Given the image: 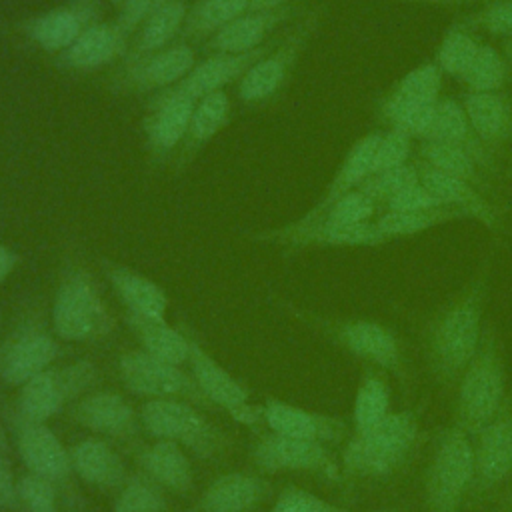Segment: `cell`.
I'll return each instance as SVG.
<instances>
[{"label": "cell", "mask_w": 512, "mask_h": 512, "mask_svg": "<svg viewBox=\"0 0 512 512\" xmlns=\"http://www.w3.org/2000/svg\"><path fill=\"white\" fill-rule=\"evenodd\" d=\"M488 300V264L476 278L428 322L422 348L428 374L444 388L458 384L464 368L478 350Z\"/></svg>", "instance_id": "6da1fadb"}, {"label": "cell", "mask_w": 512, "mask_h": 512, "mask_svg": "<svg viewBox=\"0 0 512 512\" xmlns=\"http://www.w3.org/2000/svg\"><path fill=\"white\" fill-rule=\"evenodd\" d=\"M420 436V412L386 414L370 428L354 430L340 452V472L346 480H384L410 458Z\"/></svg>", "instance_id": "7a4b0ae2"}, {"label": "cell", "mask_w": 512, "mask_h": 512, "mask_svg": "<svg viewBox=\"0 0 512 512\" xmlns=\"http://www.w3.org/2000/svg\"><path fill=\"white\" fill-rule=\"evenodd\" d=\"M506 400L504 346L496 328L486 322L478 350L456 384L454 426L476 434L500 412Z\"/></svg>", "instance_id": "3957f363"}, {"label": "cell", "mask_w": 512, "mask_h": 512, "mask_svg": "<svg viewBox=\"0 0 512 512\" xmlns=\"http://www.w3.org/2000/svg\"><path fill=\"white\" fill-rule=\"evenodd\" d=\"M52 332L64 342H94L106 338L114 326L96 278L80 262L64 264L52 300Z\"/></svg>", "instance_id": "277c9868"}, {"label": "cell", "mask_w": 512, "mask_h": 512, "mask_svg": "<svg viewBox=\"0 0 512 512\" xmlns=\"http://www.w3.org/2000/svg\"><path fill=\"white\" fill-rule=\"evenodd\" d=\"M304 322L322 332L330 342L386 374L396 376L402 384L408 380V362L400 336L386 324L372 318H330L310 312H294Z\"/></svg>", "instance_id": "5b68a950"}, {"label": "cell", "mask_w": 512, "mask_h": 512, "mask_svg": "<svg viewBox=\"0 0 512 512\" xmlns=\"http://www.w3.org/2000/svg\"><path fill=\"white\" fill-rule=\"evenodd\" d=\"M472 482L474 452L470 434L450 426L438 434L422 476L426 512H460Z\"/></svg>", "instance_id": "8992f818"}, {"label": "cell", "mask_w": 512, "mask_h": 512, "mask_svg": "<svg viewBox=\"0 0 512 512\" xmlns=\"http://www.w3.org/2000/svg\"><path fill=\"white\" fill-rule=\"evenodd\" d=\"M142 428L156 440H170L196 458L214 460L228 452L230 438L202 408L184 400H146L140 408Z\"/></svg>", "instance_id": "52a82bcc"}, {"label": "cell", "mask_w": 512, "mask_h": 512, "mask_svg": "<svg viewBox=\"0 0 512 512\" xmlns=\"http://www.w3.org/2000/svg\"><path fill=\"white\" fill-rule=\"evenodd\" d=\"M96 382L98 370L92 360L80 358L70 364L50 366L20 386L14 414L34 422H48L64 406L90 392Z\"/></svg>", "instance_id": "ba28073f"}, {"label": "cell", "mask_w": 512, "mask_h": 512, "mask_svg": "<svg viewBox=\"0 0 512 512\" xmlns=\"http://www.w3.org/2000/svg\"><path fill=\"white\" fill-rule=\"evenodd\" d=\"M118 376L128 392L146 400H184L202 410L216 412L190 372L144 350H124L118 358Z\"/></svg>", "instance_id": "9c48e42d"}, {"label": "cell", "mask_w": 512, "mask_h": 512, "mask_svg": "<svg viewBox=\"0 0 512 512\" xmlns=\"http://www.w3.org/2000/svg\"><path fill=\"white\" fill-rule=\"evenodd\" d=\"M58 336L46 328L42 316L26 312L0 342V380L22 386L60 356Z\"/></svg>", "instance_id": "30bf717a"}, {"label": "cell", "mask_w": 512, "mask_h": 512, "mask_svg": "<svg viewBox=\"0 0 512 512\" xmlns=\"http://www.w3.org/2000/svg\"><path fill=\"white\" fill-rule=\"evenodd\" d=\"M250 460L262 474L304 472L316 474L330 482L342 478L340 460H336L330 446L314 440L282 436L276 432H262L250 448Z\"/></svg>", "instance_id": "8fae6325"}, {"label": "cell", "mask_w": 512, "mask_h": 512, "mask_svg": "<svg viewBox=\"0 0 512 512\" xmlns=\"http://www.w3.org/2000/svg\"><path fill=\"white\" fill-rule=\"evenodd\" d=\"M188 366L200 392L216 410L226 412L234 422L242 426H264L262 406L250 402L248 388L236 380L216 358H212L194 338L190 342Z\"/></svg>", "instance_id": "7c38bea8"}, {"label": "cell", "mask_w": 512, "mask_h": 512, "mask_svg": "<svg viewBox=\"0 0 512 512\" xmlns=\"http://www.w3.org/2000/svg\"><path fill=\"white\" fill-rule=\"evenodd\" d=\"M318 22V12L308 14L286 34L274 50H268L242 78L238 84V96L246 104H258L274 98L286 80L290 78L310 34Z\"/></svg>", "instance_id": "4fadbf2b"}, {"label": "cell", "mask_w": 512, "mask_h": 512, "mask_svg": "<svg viewBox=\"0 0 512 512\" xmlns=\"http://www.w3.org/2000/svg\"><path fill=\"white\" fill-rule=\"evenodd\" d=\"M252 238L260 242H274L290 248H374L382 246L388 240L378 232L374 222L362 224H338L326 218L312 222H290L282 228L258 232Z\"/></svg>", "instance_id": "5bb4252c"}, {"label": "cell", "mask_w": 512, "mask_h": 512, "mask_svg": "<svg viewBox=\"0 0 512 512\" xmlns=\"http://www.w3.org/2000/svg\"><path fill=\"white\" fill-rule=\"evenodd\" d=\"M474 494H486L512 476V398L474 434Z\"/></svg>", "instance_id": "9a60e30c"}, {"label": "cell", "mask_w": 512, "mask_h": 512, "mask_svg": "<svg viewBox=\"0 0 512 512\" xmlns=\"http://www.w3.org/2000/svg\"><path fill=\"white\" fill-rule=\"evenodd\" d=\"M12 430L16 452L26 472L52 480L56 486L70 484L74 478L70 448L60 442V438L50 430L46 422L26 420L14 414Z\"/></svg>", "instance_id": "2e32d148"}, {"label": "cell", "mask_w": 512, "mask_h": 512, "mask_svg": "<svg viewBox=\"0 0 512 512\" xmlns=\"http://www.w3.org/2000/svg\"><path fill=\"white\" fill-rule=\"evenodd\" d=\"M70 418L96 436L122 442L134 440L142 426L134 406L112 390L86 392L70 404Z\"/></svg>", "instance_id": "e0dca14e"}, {"label": "cell", "mask_w": 512, "mask_h": 512, "mask_svg": "<svg viewBox=\"0 0 512 512\" xmlns=\"http://www.w3.org/2000/svg\"><path fill=\"white\" fill-rule=\"evenodd\" d=\"M262 420L266 430L270 432L302 440H314L326 446H336L348 438V424L342 418L326 412L308 410L280 398H266V402L262 404Z\"/></svg>", "instance_id": "ac0fdd59"}, {"label": "cell", "mask_w": 512, "mask_h": 512, "mask_svg": "<svg viewBox=\"0 0 512 512\" xmlns=\"http://www.w3.org/2000/svg\"><path fill=\"white\" fill-rule=\"evenodd\" d=\"M274 44H262L244 54H212L194 68L172 88L162 90L166 96H184L194 102L222 90L226 84L240 80Z\"/></svg>", "instance_id": "d6986e66"}, {"label": "cell", "mask_w": 512, "mask_h": 512, "mask_svg": "<svg viewBox=\"0 0 512 512\" xmlns=\"http://www.w3.org/2000/svg\"><path fill=\"white\" fill-rule=\"evenodd\" d=\"M98 18L96 0H72L66 6L52 8L22 24L24 34L42 50L60 54Z\"/></svg>", "instance_id": "ffe728a7"}, {"label": "cell", "mask_w": 512, "mask_h": 512, "mask_svg": "<svg viewBox=\"0 0 512 512\" xmlns=\"http://www.w3.org/2000/svg\"><path fill=\"white\" fill-rule=\"evenodd\" d=\"M196 64L194 50L186 44H176L148 54L136 62L124 64L122 76L116 80V90L150 92L166 90L178 84Z\"/></svg>", "instance_id": "44dd1931"}, {"label": "cell", "mask_w": 512, "mask_h": 512, "mask_svg": "<svg viewBox=\"0 0 512 512\" xmlns=\"http://www.w3.org/2000/svg\"><path fill=\"white\" fill-rule=\"evenodd\" d=\"M272 496V484L258 474L216 476L186 512H256Z\"/></svg>", "instance_id": "7402d4cb"}, {"label": "cell", "mask_w": 512, "mask_h": 512, "mask_svg": "<svg viewBox=\"0 0 512 512\" xmlns=\"http://www.w3.org/2000/svg\"><path fill=\"white\" fill-rule=\"evenodd\" d=\"M420 182L444 204L450 206L458 212H462L466 218L478 220L482 226L488 230H498L500 228V214L496 206L484 196L480 188L474 184L450 176L446 172H440L424 162L416 164Z\"/></svg>", "instance_id": "603a6c76"}, {"label": "cell", "mask_w": 512, "mask_h": 512, "mask_svg": "<svg viewBox=\"0 0 512 512\" xmlns=\"http://www.w3.org/2000/svg\"><path fill=\"white\" fill-rule=\"evenodd\" d=\"M194 104L196 102L190 98L166 96L160 92L148 102L144 130L150 158L162 162L176 146L182 144Z\"/></svg>", "instance_id": "cb8c5ba5"}, {"label": "cell", "mask_w": 512, "mask_h": 512, "mask_svg": "<svg viewBox=\"0 0 512 512\" xmlns=\"http://www.w3.org/2000/svg\"><path fill=\"white\" fill-rule=\"evenodd\" d=\"M126 40L128 34L116 22H94L58 54V66L76 72L98 70L126 52Z\"/></svg>", "instance_id": "d4e9b609"}, {"label": "cell", "mask_w": 512, "mask_h": 512, "mask_svg": "<svg viewBox=\"0 0 512 512\" xmlns=\"http://www.w3.org/2000/svg\"><path fill=\"white\" fill-rule=\"evenodd\" d=\"M102 270L126 312L166 320L170 300L160 284L130 266L106 258H102Z\"/></svg>", "instance_id": "484cf974"}, {"label": "cell", "mask_w": 512, "mask_h": 512, "mask_svg": "<svg viewBox=\"0 0 512 512\" xmlns=\"http://www.w3.org/2000/svg\"><path fill=\"white\" fill-rule=\"evenodd\" d=\"M292 6H282L276 10H248L246 14L234 18L220 32L206 40L204 48L214 54H244L250 52L266 40V36L290 18Z\"/></svg>", "instance_id": "4316f807"}, {"label": "cell", "mask_w": 512, "mask_h": 512, "mask_svg": "<svg viewBox=\"0 0 512 512\" xmlns=\"http://www.w3.org/2000/svg\"><path fill=\"white\" fill-rule=\"evenodd\" d=\"M382 138V132H370L366 136H362L360 140H356L350 150L346 152L342 164L338 166V170L334 172L324 196L318 200V204L308 210L300 220L302 222H312L324 216V212L342 196H346L352 190H358L360 184L372 174V160H374V152L376 146Z\"/></svg>", "instance_id": "83f0119b"}, {"label": "cell", "mask_w": 512, "mask_h": 512, "mask_svg": "<svg viewBox=\"0 0 512 512\" xmlns=\"http://www.w3.org/2000/svg\"><path fill=\"white\" fill-rule=\"evenodd\" d=\"M70 460L74 476L98 490H118L128 478L120 454L106 438L78 440L70 446Z\"/></svg>", "instance_id": "f1b7e54d"}, {"label": "cell", "mask_w": 512, "mask_h": 512, "mask_svg": "<svg viewBox=\"0 0 512 512\" xmlns=\"http://www.w3.org/2000/svg\"><path fill=\"white\" fill-rule=\"evenodd\" d=\"M138 470L172 494H186L194 486V470L186 450L170 440L140 446L134 454Z\"/></svg>", "instance_id": "f546056e"}, {"label": "cell", "mask_w": 512, "mask_h": 512, "mask_svg": "<svg viewBox=\"0 0 512 512\" xmlns=\"http://www.w3.org/2000/svg\"><path fill=\"white\" fill-rule=\"evenodd\" d=\"M422 140H436L460 146L482 166V170L494 168L490 148L476 136L462 102L454 98H440L436 102L432 124Z\"/></svg>", "instance_id": "4dcf8cb0"}, {"label": "cell", "mask_w": 512, "mask_h": 512, "mask_svg": "<svg viewBox=\"0 0 512 512\" xmlns=\"http://www.w3.org/2000/svg\"><path fill=\"white\" fill-rule=\"evenodd\" d=\"M124 322L134 334V338L138 340L140 350H144L146 354L178 366L188 364L192 336L170 326L166 320L138 316L126 310H124Z\"/></svg>", "instance_id": "1f68e13d"}, {"label": "cell", "mask_w": 512, "mask_h": 512, "mask_svg": "<svg viewBox=\"0 0 512 512\" xmlns=\"http://www.w3.org/2000/svg\"><path fill=\"white\" fill-rule=\"evenodd\" d=\"M230 120V98L224 90L212 92L194 104L188 130L182 140V150L176 158L178 170L186 168L192 158L228 124Z\"/></svg>", "instance_id": "d6a6232c"}, {"label": "cell", "mask_w": 512, "mask_h": 512, "mask_svg": "<svg viewBox=\"0 0 512 512\" xmlns=\"http://www.w3.org/2000/svg\"><path fill=\"white\" fill-rule=\"evenodd\" d=\"M462 106L472 130L488 148L512 136V104L502 92H466Z\"/></svg>", "instance_id": "836d02e7"}, {"label": "cell", "mask_w": 512, "mask_h": 512, "mask_svg": "<svg viewBox=\"0 0 512 512\" xmlns=\"http://www.w3.org/2000/svg\"><path fill=\"white\" fill-rule=\"evenodd\" d=\"M186 20V6L182 0L166 4L162 8H156L148 14V18L140 24V32L132 44V48L126 52V62H136L148 54H154L178 34L182 32Z\"/></svg>", "instance_id": "e575fe53"}, {"label": "cell", "mask_w": 512, "mask_h": 512, "mask_svg": "<svg viewBox=\"0 0 512 512\" xmlns=\"http://www.w3.org/2000/svg\"><path fill=\"white\" fill-rule=\"evenodd\" d=\"M392 390L384 370L364 364L358 380L352 422L354 430H364L380 422L386 414L392 412Z\"/></svg>", "instance_id": "d590c367"}, {"label": "cell", "mask_w": 512, "mask_h": 512, "mask_svg": "<svg viewBox=\"0 0 512 512\" xmlns=\"http://www.w3.org/2000/svg\"><path fill=\"white\" fill-rule=\"evenodd\" d=\"M460 218H466V216L450 206H438V208H428V210L382 212L374 224H376L378 232L390 242V240L422 234L430 228L450 224Z\"/></svg>", "instance_id": "8d00e7d4"}, {"label": "cell", "mask_w": 512, "mask_h": 512, "mask_svg": "<svg viewBox=\"0 0 512 512\" xmlns=\"http://www.w3.org/2000/svg\"><path fill=\"white\" fill-rule=\"evenodd\" d=\"M250 10V0H198L182 26V36L190 40H206L220 32L234 18Z\"/></svg>", "instance_id": "74e56055"}, {"label": "cell", "mask_w": 512, "mask_h": 512, "mask_svg": "<svg viewBox=\"0 0 512 512\" xmlns=\"http://www.w3.org/2000/svg\"><path fill=\"white\" fill-rule=\"evenodd\" d=\"M418 156H420V162L440 172H446L450 176L462 178L480 190H484L486 186V178L482 176L484 172L482 166L460 146L436 142V140H422V144L418 146Z\"/></svg>", "instance_id": "f35d334b"}, {"label": "cell", "mask_w": 512, "mask_h": 512, "mask_svg": "<svg viewBox=\"0 0 512 512\" xmlns=\"http://www.w3.org/2000/svg\"><path fill=\"white\" fill-rule=\"evenodd\" d=\"M434 108L436 104H422V102L404 98L392 90L382 102L380 112H382V118L390 124V128L422 140L432 124Z\"/></svg>", "instance_id": "ab89813d"}, {"label": "cell", "mask_w": 512, "mask_h": 512, "mask_svg": "<svg viewBox=\"0 0 512 512\" xmlns=\"http://www.w3.org/2000/svg\"><path fill=\"white\" fill-rule=\"evenodd\" d=\"M166 490L158 486L144 472L128 474L126 482L118 488L112 512H166Z\"/></svg>", "instance_id": "60d3db41"}, {"label": "cell", "mask_w": 512, "mask_h": 512, "mask_svg": "<svg viewBox=\"0 0 512 512\" xmlns=\"http://www.w3.org/2000/svg\"><path fill=\"white\" fill-rule=\"evenodd\" d=\"M510 74L506 58L490 44H482L474 62L460 78L468 92H502Z\"/></svg>", "instance_id": "b9f144b4"}, {"label": "cell", "mask_w": 512, "mask_h": 512, "mask_svg": "<svg viewBox=\"0 0 512 512\" xmlns=\"http://www.w3.org/2000/svg\"><path fill=\"white\" fill-rule=\"evenodd\" d=\"M480 46L482 44L464 26H452L446 30L434 62L444 74L460 80L474 62Z\"/></svg>", "instance_id": "7bdbcfd3"}, {"label": "cell", "mask_w": 512, "mask_h": 512, "mask_svg": "<svg viewBox=\"0 0 512 512\" xmlns=\"http://www.w3.org/2000/svg\"><path fill=\"white\" fill-rule=\"evenodd\" d=\"M442 76L444 72L436 62H424L406 72L398 80L394 92L422 104H436L440 100Z\"/></svg>", "instance_id": "ee69618b"}, {"label": "cell", "mask_w": 512, "mask_h": 512, "mask_svg": "<svg viewBox=\"0 0 512 512\" xmlns=\"http://www.w3.org/2000/svg\"><path fill=\"white\" fill-rule=\"evenodd\" d=\"M420 182L418 176V168L416 164H402L390 170H382V172H374L370 174L362 184H360V192H364L366 196H370L376 204H386L392 196H396L398 192L414 186Z\"/></svg>", "instance_id": "f6af8a7d"}, {"label": "cell", "mask_w": 512, "mask_h": 512, "mask_svg": "<svg viewBox=\"0 0 512 512\" xmlns=\"http://www.w3.org/2000/svg\"><path fill=\"white\" fill-rule=\"evenodd\" d=\"M18 504L24 512H58V486L38 474L24 472L18 478Z\"/></svg>", "instance_id": "bcb514c9"}, {"label": "cell", "mask_w": 512, "mask_h": 512, "mask_svg": "<svg viewBox=\"0 0 512 512\" xmlns=\"http://www.w3.org/2000/svg\"><path fill=\"white\" fill-rule=\"evenodd\" d=\"M268 512H350V510L334 502H328L306 488L288 484L276 494L274 504L270 506Z\"/></svg>", "instance_id": "7dc6e473"}, {"label": "cell", "mask_w": 512, "mask_h": 512, "mask_svg": "<svg viewBox=\"0 0 512 512\" xmlns=\"http://www.w3.org/2000/svg\"><path fill=\"white\" fill-rule=\"evenodd\" d=\"M376 206L378 204L370 196H366L360 190H352L346 196L338 198L324 212L322 218L338 224H362V222H370V218L376 212Z\"/></svg>", "instance_id": "c3c4849f"}, {"label": "cell", "mask_w": 512, "mask_h": 512, "mask_svg": "<svg viewBox=\"0 0 512 512\" xmlns=\"http://www.w3.org/2000/svg\"><path fill=\"white\" fill-rule=\"evenodd\" d=\"M410 152H412V136L394 128L382 132V138L376 146L374 160H372V174L406 164L410 158Z\"/></svg>", "instance_id": "681fc988"}, {"label": "cell", "mask_w": 512, "mask_h": 512, "mask_svg": "<svg viewBox=\"0 0 512 512\" xmlns=\"http://www.w3.org/2000/svg\"><path fill=\"white\" fill-rule=\"evenodd\" d=\"M466 26L480 28L498 38L512 36V0H490L466 20Z\"/></svg>", "instance_id": "f907efd6"}, {"label": "cell", "mask_w": 512, "mask_h": 512, "mask_svg": "<svg viewBox=\"0 0 512 512\" xmlns=\"http://www.w3.org/2000/svg\"><path fill=\"white\" fill-rule=\"evenodd\" d=\"M444 206L422 182L398 192L384 204V212H406V210H428Z\"/></svg>", "instance_id": "816d5d0a"}, {"label": "cell", "mask_w": 512, "mask_h": 512, "mask_svg": "<svg viewBox=\"0 0 512 512\" xmlns=\"http://www.w3.org/2000/svg\"><path fill=\"white\" fill-rule=\"evenodd\" d=\"M154 0H122V10L116 24L130 36L152 12Z\"/></svg>", "instance_id": "f5cc1de1"}, {"label": "cell", "mask_w": 512, "mask_h": 512, "mask_svg": "<svg viewBox=\"0 0 512 512\" xmlns=\"http://www.w3.org/2000/svg\"><path fill=\"white\" fill-rule=\"evenodd\" d=\"M16 484L18 478L12 472L8 458L0 452V510H20Z\"/></svg>", "instance_id": "db71d44e"}, {"label": "cell", "mask_w": 512, "mask_h": 512, "mask_svg": "<svg viewBox=\"0 0 512 512\" xmlns=\"http://www.w3.org/2000/svg\"><path fill=\"white\" fill-rule=\"evenodd\" d=\"M18 262H20V256L12 248L0 242V284L14 272Z\"/></svg>", "instance_id": "11a10c76"}, {"label": "cell", "mask_w": 512, "mask_h": 512, "mask_svg": "<svg viewBox=\"0 0 512 512\" xmlns=\"http://www.w3.org/2000/svg\"><path fill=\"white\" fill-rule=\"evenodd\" d=\"M286 4L288 0H250V10H276Z\"/></svg>", "instance_id": "9f6ffc18"}, {"label": "cell", "mask_w": 512, "mask_h": 512, "mask_svg": "<svg viewBox=\"0 0 512 512\" xmlns=\"http://www.w3.org/2000/svg\"><path fill=\"white\" fill-rule=\"evenodd\" d=\"M404 2H418V4H436V6H462L472 0H404Z\"/></svg>", "instance_id": "6f0895ef"}, {"label": "cell", "mask_w": 512, "mask_h": 512, "mask_svg": "<svg viewBox=\"0 0 512 512\" xmlns=\"http://www.w3.org/2000/svg\"><path fill=\"white\" fill-rule=\"evenodd\" d=\"M0 452H2V454L8 452V434H6V428H4L2 418H0Z\"/></svg>", "instance_id": "680465c9"}, {"label": "cell", "mask_w": 512, "mask_h": 512, "mask_svg": "<svg viewBox=\"0 0 512 512\" xmlns=\"http://www.w3.org/2000/svg\"><path fill=\"white\" fill-rule=\"evenodd\" d=\"M502 48H504V58H506L508 66L512 68V36L504 40V46H502Z\"/></svg>", "instance_id": "91938a15"}, {"label": "cell", "mask_w": 512, "mask_h": 512, "mask_svg": "<svg viewBox=\"0 0 512 512\" xmlns=\"http://www.w3.org/2000/svg\"><path fill=\"white\" fill-rule=\"evenodd\" d=\"M172 2H178V0H154V4H152V10H156V8H162V6H166V4H172Z\"/></svg>", "instance_id": "94428289"}, {"label": "cell", "mask_w": 512, "mask_h": 512, "mask_svg": "<svg viewBox=\"0 0 512 512\" xmlns=\"http://www.w3.org/2000/svg\"><path fill=\"white\" fill-rule=\"evenodd\" d=\"M372 512H408L404 508H380V510H372Z\"/></svg>", "instance_id": "6125c7cd"}, {"label": "cell", "mask_w": 512, "mask_h": 512, "mask_svg": "<svg viewBox=\"0 0 512 512\" xmlns=\"http://www.w3.org/2000/svg\"><path fill=\"white\" fill-rule=\"evenodd\" d=\"M110 2H114V4H122V0H110Z\"/></svg>", "instance_id": "be15d7a7"}, {"label": "cell", "mask_w": 512, "mask_h": 512, "mask_svg": "<svg viewBox=\"0 0 512 512\" xmlns=\"http://www.w3.org/2000/svg\"><path fill=\"white\" fill-rule=\"evenodd\" d=\"M510 398H512V396H510Z\"/></svg>", "instance_id": "e7e4bbea"}]
</instances>
